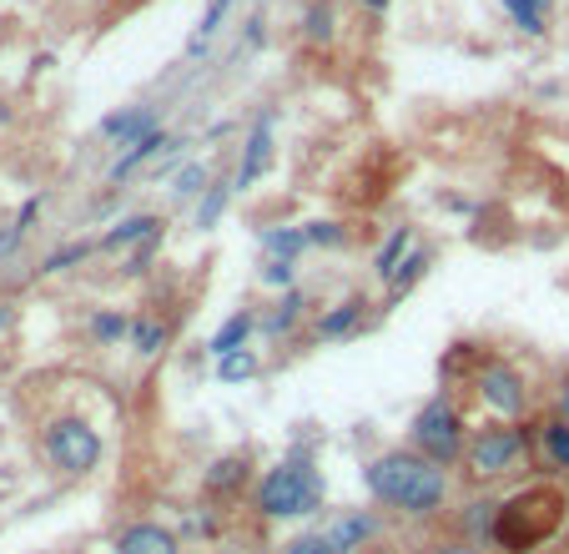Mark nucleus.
Returning <instances> with one entry per match:
<instances>
[{
	"label": "nucleus",
	"instance_id": "20e7f679",
	"mask_svg": "<svg viewBox=\"0 0 569 554\" xmlns=\"http://www.w3.org/2000/svg\"><path fill=\"white\" fill-rule=\"evenodd\" d=\"M524 459H529V434L514 424H484L469 434V444H463V469L479 484L504 479V474H514Z\"/></svg>",
	"mask_w": 569,
	"mask_h": 554
},
{
	"label": "nucleus",
	"instance_id": "39448f33",
	"mask_svg": "<svg viewBox=\"0 0 569 554\" xmlns=\"http://www.w3.org/2000/svg\"><path fill=\"white\" fill-rule=\"evenodd\" d=\"M408 438H414V454H424V459H434V464H444V469H449L453 459H463L469 424H463V413L453 409L449 399H428L424 409L414 413Z\"/></svg>",
	"mask_w": 569,
	"mask_h": 554
},
{
	"label": "nucleus",
	"instance_id": "f8f14e48",
	"mask_svg": "<svg viewBox=\"0 0 569 554\" xmlns=\"http://www.w3.org/2000/svg\"><path fill=\"white\" fill-rule=\"evenodd\" d=\"M373 530H379V524H373V514H363V509H358V514L328 519L318 534H322V544H328V554H358L368 540H373Z\"/></svg>",
	"mask_w": 569,
	"mask_h": 554
},
{
	"label": "nucleus",
	"instance_id": "e433bc0d",
	"mask_svg": "<svg viewBox=\"0 0 569 554\" xmlns=\"http://www.w3.org/2000/svg\"><path fill=\"white\" fill-rule=\"evenodd\" d=\"M363 6H368V11H379V15L389 11V0H363Z\"/></svg>",
	"mask_w": 569,
	"mask_h": 554
},
{
	"label": "nucleus",
	"instance_id": "dca6fc26",
	"mask_svg": "<svg viewBox=\"0 0 569 554\" xmlns=\"http://www.w3.org/2000/svg\"><path fill=\"white\" fill-rule=\"evenodd\" d=\"M303 307H308V297L297 293V287H287V293L273 303V313L258 318V333L262 338H287V333L297 328V318H303Z\"/></svg>",
	"mask_w": 569,
	"mask_h": 554
},
{
	"label": "nucleus",
	"instance_id": "ddd939ff",
	"mask_svg": "<svg viewBox=\"0 0 569 554\" xmlns=\"http://www.w3.org/2000/svg\"><path fill=\"white\" fill-rule=\"evenodd\" d=\"M117 554H182V540L177 530H166V524H131V530H121L117 540Z\"/></svg>",
	"mask_w": 569,
	"mask_h": 554
},
{
	"label": "nucleus",
	"instance_id": "2f4dec72",
	"mask_svg": "<svg viewBox=\"0 0 569 554\" xmlns=\"http://www.w3.org/2000/svg\"><path fill=\"white\" fill-rule=\"evenodd\" d=\"M303 232H308V248H343L348 242L343 222H303Z\"/></svg>",
	"mask_w": 569,
	"mask_h": 554
},
{
	"label": "nucleus",
	"instance_id": "c9c22d12",
	"mask_svg": "<svg viewBox=\"0 0 569 554\" xmlns=\"http://www.w3.org/2000/svg\"><path fill=\"white\" fill-rule=\"evenodd\" d=\"M559 413H565V419H569V383H565V389H559Z\"/></svg>",
	"mask_w": 569,
	"mask_h": 554
},
{
	"label": "nucleus",
	"instance_id": "f704fd0d",
	"mask_svg": "<svg viewBox=\"0 0 569 554\" xmlns=\"http://www.w3.org/2000/svg\"><path fill=\"white\" fill-rule=\"evenodd\" d=\"M428 554H479V550H469V544H439V550H428Z\"/></svg>",
	"mask_w": 569,
	"mask_h": 554
},
{
	"label": "nucleus",
	"instance_id": "b1692460",
	"mask_svg": "<svg viewBox=\"0 0 569 554\" xmlns=\"http://www.w3.org/2000/svg\"><path fill=\"white\" fill-rule=\"evenodd\" d=\"M262 248H267V258H303L308 232L303 227H273V232H262Z\"/></svg>",
	"mask_w": 569,
	"mask_h": 554
},
{
	"label": "nucleus",
	"instance_id": "412c9836",
	"mask_svg": "<svg viewBox=\"0 0 569 554\" xmlns=\"http://www.w3.org/2000/svg\"><path fill=\"white\" fill-rule=\"evenodd\" d=\"M227 11H232V0H207L203 21H197V31H192V41H187V56H203V51L212 46V36H217V31H222Z\"/></svg>",
	"mask_w": 569,
	"mask_h": 554
},
{
	"label": "nucleus",
	"instance_id": "f257e3e1",
	"mask_svg": "<svg viewBox=\"0 0 569 554\" xmlns=\"http://www.w3.org/2000/svg\"><path fill=\"white\" fill-rule=\"evenodd\" d=\"M363 484L383 509H398V514H408V519L439 514L453 495L449 469L424 459V454H414V448H389L379 459H368Z\"/></svg>",
	"mask_w": 569,
	"mask_h": 554
},
{
	"label": "nucleus",
	"instance_id": "c756f323",
	"mask_svg": "<svg viewBox=\"0 0 569 554\" xmlns=\"http://www.w3.org/2000/svg\"><path fill=\"white\" fill-rule=\"evenodd\" d=\"M96 248H101V242H66V248H56L46 262H41V272H66V268H76V262L91 258Z\"/></svg>",
	"mask_w": 569,
	"mask_h": 554
},
{
	"label": "nucleus",
	"instance_id": "a878e982",
	"mask_svg": "<svg viewBox=\"0 0 569 554\" xmlns=\"http://www.w3.org/2000/svg\"><path fill=\"white\" fill-rule=\"evenodd\" d=\"M207 187H212V166H207V162H187L177 177H172V197H177V202L203 197Z\"/></svg>",
	"mask_w": 569,
	"mask_h": 554
},
{
	"label": "nucleus",
	"instance_id": "f3484780",
	"mask_svg": "<svg viewBox=\"0 0 569 554\" xmlns=\"http://www.w3.org/2000/svg\"><path fill=\"white\" fill-rule=\"evenodd\" d=\"M428 268H434V252H428V248H414V252H408V258L389 272V283H383V287H389V303H398V297L414 293V287L424 283Z\"/></svg>",
	"mask_w": 569,
	"mask_h": 554
},
{
	"label": "nucleus",
	"instance_id": "f03ea898",
	"mask_svg": "<svg viewBox=\"0 0 569 554\" xmlns=\"http://www.w3.org/2000/svg\"><path fill=\"white\" fill-rule=\"evenodd\" d=\"M569 519V489L565 484H524L494 509V550L504 554H539L549 540H559Z\"/></svg>",
	"mask_w": 569,
	"mask_h": 554
},
{
	"label": "nucleus",
	"instance_id": "a211bd4d",
	"mask_svg": "<svg viewBox=\"0 0 569 554\" xmlns=\"http://www.w3.org/2000/svg\"><path fill=\"white\" fill-rule=\"evenodd\" d=\"M172 137H166V131H156V137H146V142H136V146H127V152L117 156V166H111V182H127L131 172H142L146 162H152V156H162V152H172Z\"/></svg>",
	"mask_w": 569,
	"mask_h": 554
},
{
	"label": "nucleus",
	"instance_id": "473e14b6",
	"mask_svg": "<svg viewBox=\"0 0 569 554\" xmlns=\"http://www.w3.org/2000/svg\"><path fill=\"white\" fill-rule=\"evenodd\" d=\"M303 31H308V41H328V36H332V11H328V0H318V6H313V11H308V25H303Z\"/></svg>",
	"mask_w": 569,
	"mask_h": 554
},
{
	"label": "nucleus",
	"instance_id": "2eb2a0df",
	"mask_svg": "<svg viewBox=\"0 0 569 554\" xmlns=\"http://www.w3.org/2000/svg\"><path fill=\"white\" fill-rule=\"evenodd\" d=\"M252 333H258V313H252V307H238V313H227V323L212 333L207 354H212V358L238 354V348H248V343H252Z\"/></svg>",
	"mask_w": 569,
	"mask_h": 554
},
{
	"label": "nucleus",
	"instance_id": "aec40b11",
	"mask_svg": "<svg viewBox=\"0 0 569 554\" xmlns=\"http://www.w3.org/2000/svg\"><path fill=\"white\" fill-rule=\"evenodd\" d=\"M549 6H555V0H504V11L514 15V25H519L524 36H545L549 31Z\"/></svg>",
	"mask_w": 569,
	"mask_h": 554
},
{
	"label": "nucleus",
	"instance_id": "9d476101",
	"mask_svg": "<svg viewBox=\"0 0 569 554\" xmlns=\"http://www.w3.org/2000/svg\"><path fill=\"white\" fill-rule=\"evenodd\" d=\"M529 454L545 474H569V419L565 413H549L545 424L534 428Z\"/></svg>",
	"mask_w": 569,
	"mask_h": 554
},
{
	"label": "nucleus",
	"instance_id": "c85d7f7f",
	"mask_svg": "<svg viewBox=\"0 0 569 554\" xmlns=\"http://www.w3.org/2000/svg\"><path fill=\"white\" fill-rule=\"evenodd\" d=\"M36 217H41V197H31V202H25V207H21V217H15V222H11V232L0 237V258H11V252L21 248V242H25V232H31V222H36Z\"/></svg>",
	"mask_w": 569,
	"mask_h": 554
},
{
	"label": "nucleus",
	"instance_id": "bb28decb",
	"mask_svg": "<svg viewBox=\"0 0 569 554\" xmlns=\"http://www.w3.org/2000/svg\"><path fill=\"white\" fill-rule=\"evenodd\" d=\"M131 348L142 358H156L166 348V323H156V318H136L131 323Z\"/></svg>",
	"mask_w": 569,
	"mask_h": 554
},
{
	"label": "nucleus",
	"instance_id": "cd10ccee",
	"mask_svg": "<svg viewBox=\"0 0 569 554\" xmlns=\"http://www.w3.org/2000/svg\"><path fill=\"white\" fill-rule=\"evenodd\" d=\"M217 378H222V383H248V378H258V354L238 348V354L217 358Z\"/></svg>",
	"mask_w": 569,
	"mask_h": 554
},
{
	"label": "nucleus",
	"instance_id": "0eeeda50",
	"mask_svg": "<svg viewBox=\"0 0 569 554\" xmlns=\"http://www.w3.org/2000/svg\"><path fill=\"white\" fill-rule=\"evenodd\" d=\"M162 237H166V222L152 213H131L121 217L117 227L101 232V248L107 252H127V272H146L152 258L162 252Z\"/></svg>",
	"mask_w": 569,
	"mask_h": 554
},
{
	"label": "nucleus",
	"instance_id": "72a5a7b5",
	"mask_svg": "<svg viewBox=\"0 0 569 554\" xmlns=\"http://www.w3.org/2000/svg\"><path fill=\"white\" fill-rule=\"evenodd\" d=\"M283 554H328V544H322V534H297L283 544Z\"/></svg>",
	"mask_w": 569,
	"mask_h": 554
},
{
	"label": "nucleus",
	"instance_id": "1a4fd4ad",
	"mask_svg": "<svg viewBox=\"0 0 569 554\" xmlns=\"http://www.w3.org/2000/svg\"><path fill=\"white\" fill-rule=\"evenodd\" d=\"M277 162V111H258V121H252L248 142H242V162H238V177H232V187L248 192L258 187L267 172H273Z\"/></svg>",
	"mask_w": 569,
	"mask_h": 554
},
{
	"label": "nucleus",
	"instance_id": "423d86ee",
	"mask_svg": "<svg viewBox=\"0 0 569 554\" xmlns=\"http://www.w3.org/2000/svg\"><path fill=\"white\" fill-rule=\"evenodd\" d=\"M46 454L61 474H91L101 464V454H107V444L86 419H56L46 428Z\"/></svg>",
	"mask_w": 569,
	"mask_h": 554
},
{
	"label": "nucleus",
	"instance_id": "7ed1b4c3",
	"mask_svg": "<svg viewBox=\"0 0 569 554\" xmlns=\"http://www.w3.org/2000/svg\"><path fill=\"white\" fill-rule=\"evenodd\" d=\"M258 509L262 519H308L322 509V474L313 469L308 448L287 454L283 464L262 474L258 484Z\"/></svg>",
	"mask_w": 569,
	"mask_h": 554
},
{
	"label": "nucleus",
	"instance_id": "5701e85b",
	"mask_svg": "<svg viewBox=\"0 0 569 554\" xmlns=\"http://www.w3.org/2000/svg\"><path fill=\"white\" fill-rule=\"evenodd\" d=\"M232 192H238L232 182H212V187H207L203 197H197V227H203V232H207V227L222 222V213H227V202H232Z\"/></svg>",
	"mask_w": 569,
	"mask_h": 554
},
{
	"label": "nucleus",
	"instance_id": "4468645a",
	"mask_svg": "<svg viewBox=\"0 0 569 554\" xmlns=\"http://www.w3.org/2000/svg\"><path fill=\"white\" fill-rule=\"evenodd\" d=\"M363 318H368V297L363 293H348L343 303H332L328 313L318 318V338H328V343L353 338V333L363 328Z\"/></svg>",
	"mask_w": 569,
	"mask_h": 554
},
{
	"label": "nucleus",
	"instance_id": "9b49d317",
	"mask_svg": "<svg viewBox=\"0 0 569 554\" xmlns=\"http://www.w3.org/2000/svg\"><path fill=\"white\" fill-rule=\"evenodd\" d=\"M156 131H162L156 107H121L101 121V137L117 146H136V142H146V137H156Z\"/></svg>",
	"mask_w": 569,
	"mask_h": 554
},
{
	"label": "nucleus",
	"instance_id": "7c9ffc66",
	"mask_svg": "<svg viewBox=\"0 0 569 554\" xmlns=\"http://www.w3.org/2000/svg\"><path fill=\"white\" fill-rule=\"evenodd\" d=\"M258 278H262L267 287H283V293H287V287L297 283V258H267Z\"/></svg>",
	"mask_w": 569,
	"mask_h": 554
},
{
	"label": "nucleus",
	"instance_id": "393cba45",
	"mask_svg": "<svg viewBox=\"0 0 569 554\" xmlns=\"http://www.w3.org/2000/svg\"><path fill=\"white\" fill-rule=\"evenodd\" d=\"M91 338L111 348V343L131 338V318L121 313V307H101V313H91Z\"/></svg>",
	"mask_w": 569,
	"mask_h": 554
},
{
	"label": "nucleus",
	"instance_id": "6e6552de",
	"mask_svg": "<svg viewBox=\"0 0 569 554\" xmlns=\"http://www.w3.org/2000/svg\"><path fill=\"white\" fill-rule=\"evenodd\" d=\"M474 393L499 419H519V413L529 409V383H524V373L514 363H504V358H484V363H479Z\"/></svg>",
	"mask_w": 569,
	"mask_h": 554
},
{
	"label": "nucleus",
	"instance_id": "6ab92c4d",
	"mask_svg": "<svg viewBox=\"0 0 569 554\" xmlns=\"http://www.w3.org/2000/svg\"><path fill=\"white\" fill-rule=\"evenodd\" d=\"M242 484H248V459H242V454H227V459H217L212 469H207L203 489L222 499V495H238Z\"/></svg>",
	"mask_w": 569,
	"mask_h": 554
},
{
	"label": "nucleus",
	"instance_id": "4be33fe9",
	"mask_svg": "<svg viewBox=\"0 0 569 554\" xmlns=\"http://www.w3.org/2000/svg\"><path fill=\"white\" fill-rule=\"evenodd\" d=\"M408 252H414V227H393V232H389V242H383V248H379V258H373V272H379L383 283H389V272L398 268V262H404Z\"/></svg>",
	"mask_w": 569,
	"mask_h": 554
}]
</instances>
